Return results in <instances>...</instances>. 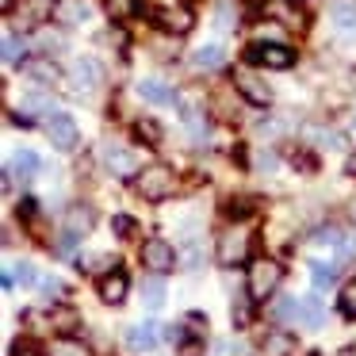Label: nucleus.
I'll list each match as a JSON object with an SVG mask.
<instances>
[{
  "mask_svg": "<svg viewBox=\"0 0 356 356\" xmlns=\"http://www.w3.org/2000/svg\"><path fill=\"white\" fill-rule=\"evenodd\" d=\"M54 19H58V24H85V19H88V4H85V0H58V4H54Z\"/></svg>",
  "mask_w": 356,
  "mask_h": 356,
  "instance_id": "dca6fc26",
  "label": "nucleus"
},
{
  "mask_svg": "<svg viewBox=\"0 0 356 356\" xmlns=\"http://www.w3.org/2000/svg\"><path fill=\"white\" fill-rule=\"evenodd\" d=\"M341 314L345 318H356V280H348L345 287H341Z\"/></svg>",
  "mask_w": 356,
  "mask_h": 356,
  "instance_id": "7c9ffc66",
  "label": "nucleus"
},
{
  "mask_svg": "<svg viewBox=\"0 0 356 356\" xmlns=\"http://www.w3.org/2000/svg\"><path fill=\"white\" fill-rule=\"evenodd\" d=\"M24 62V42L16 35H4V65H19Z\"/></svg>",
  "mask_w": 356,
  "mask_h": 356,
  "instance_id": "2f4dec72",
  "label": "nucleus"
},
{
  "mask_svg": "<svg viewBox=\"0 0 356 356\" xmlns=\"http://www.w3.org/2000/svg\"><path fill=\"white\" fill-rule=\"evenodd\" d=\"M42 291H47V295H62V280H54V276H47V280H42Z\"/></svg>",
  "mask_w": 356,
  "mask_h": 356,
  "instance_id": "ea45409f",
  "label": "nucleus"
},
{
  "mask_svg": "<svg viewBox=\"0 0 356 356\" xmlns=\"http://www.w3.org/2000/svg\"><path fill=\"white\" fill-rule=\"evenodd\" d=\"M138 96H142V100H149V104H172V100H177V92H172L165 81H154V77L138 81Z\"/></svg>",
  "mask_w": 356,
  "mask_h": 356,
  "instance_id": "a211bd4d",
  "label": "nucleus"
},
{
  "mask_svg": "<svg viewBox=\"0 0 356 356\" xmlns=\"http://www.w3.org/2000/svg\"><path fill=\"white\" fill-rule=\"evenodd\" d=\"M24 108H27V111H35V115H47V119L58 111V108H54V100H47V96H27Z\"/></svg>",
  "mask_w": 356,
  "mask_h": 356,
  "instance_id": "473e14b6",
  "label": "nucleus"
},
{
  "mask_svg": "<svg viewBox=\"0 0 356 356\" xmlns=\"http://www.w3.org/2000/svg\"><path fill=\"white\" fill-rule=\"evenodd\" d=\"M261 353L264 356H295V337L287 330H268L261 341Z\"/></svg>",
  "mask_w": 356,
  "mask_h": 356,
  "instance_id": "4468645a",
  "label": "nucleus"
},
{
  "mask_svg": "<svg viewBox=\"0 0 356 356\" xmlns=\"http://www.w3.org/2000/svg\"><path fill=\"white\" fill-rule=\"evenodd\" d=\"M234 24H238V8H234L230 0H222V4H218V27L226 31V27H234Z\"/></svg>",
  "mask_w": 356,
  "mask_h": 356,
  "instance_id": "f704fd0d",
  "label": "nucleus"
},
{
  "mask_svg": "<svg viewBox=\"0 0 356 356\" xmlns=\"http://www.w3.org/2000/svg\"><path fill=\"white\" fill-rule=\"evenodd\" d=\"M172 188H177V177H172V169H165V165H146V169L134 177V192L149 203L169 200Z\"/></svg>",
  "mask_w": 356,
  "mask_h": 356,
  "instance_id": "f257e3e1",
  "label": "nucleus"
},
{
  "mask_svg": "<svg viewBox=\"0 0 356 356\" xmlns=\"http://www.w3.org/2000/svg\"><path fill=\"white\" fill-rule=\"evenodd\" d=\"M50 356H88V348L81 345V341L65 337V341H58V345H54V353H50Z\"/></svg>",
  "mask_w": 356,
  "mask_h": 356,
  "instance_id": "72a5a7b5",
  "label": "nucleus"
},
{
  "mask_svg": "<svg viewBox=\"0 0 356 356\" xmlns=\"http://www.w3.org/2000/svg\"><path fill=\"white\" fill-rule=\"evenodd\" d=\"M16 356H39V353H16Z\"/></svg>",
  "mask_w": 356,
  "mask_h": 356,
  "instance_id": "c03bdc74",
  "label": "nucleus"
},
{
  "mask_svg": "<svg viewBox=\"0 0 356 356\" xmlns=\"http://www.w3.org/2000/svg\"><path fill=\"white\" fill-rule=\"evenodd\" d=\"M39 42H42V47H47V50H50V47L58 50V47H62V42H65V39H62V35H58V31H54V35H50V31H42V35H39Z\"/></svg>",
  "mask_w": 356,
  "mask_h": 356,
  "instance_id": "58836bf2",
  "label": "nucleus"
},
{
  "mask_svg": "<svg viewBox=\"0 0 356 356\" xmlns=\"http://www.w3.org/2000/svg\"><path fill=\"white\" fill-rule=\"evenodd\" d=\"M0 8H4V12H12V8H16V0H0Z\"/></svg>",
  "mask_w": 356,
  "mask_h": 356,
  "instance_id": "37998d69",
  "label": "nucleus"
},
{
  "mask_svg": "<svg viewBox=\"0 0 356 356\" xmlns=\"http://www.w3.org/2000/svg\"><path fill=\"white\" fill-rule=\"evenodd\" d=\"M157 345V325L154 322H138L127 330V348L131 353H149V348Z\"/></svg>",
  "mask_w": 356,
  "mask_h": 356,
  "instance_id": "ddd939ff",
  "label": "nucleus"
},
{
  "mask_svg": "<svg viewBox=\"0 0 356 356\" xmlns=\"http://www.w3.org/2000/svg\"><path fill=\"white\" fill-rule=\"evenodd\" d=\"M314 245H341V234L333 230V226H325V230L314 234Z\"/></svg>",
  "mask_w": 356,
  "mask_h": 356,
  "instance_id": "c9c22d12",
  "label": "nucleus"
},
{
  "mask_svg": "<svg viewBox=\"0 0 356 356\" xmlns=\"http://www.w3.org/2000/svg\"><path fill=\"white\" fill-rule=\"evenodd\" d=\"M100 299L104 302H111V307H119V302H123L127 299V276H123V272H108V276H104L100 280Z\"/></svg>",
  "mask_w": 356,
  "mask_h": 356,
  "instance_id": "2eb2a0df",
  "label": "nucleus"
},
{
  "mask_svg": "<svg viewBox=\"0 0 356 356\" xmlns=\"http://www.w3.org/2000/svg\"><path fill=\"white\" fill-rule=\"evenodd\" d=\"M77 325H81V314H77V310H70V307L50 310V330H58V333H73Z\"/></svg>",
  "mask_w": 356,
  "mask_h": 356,
  "instance_id": "4be33fe9",
  "label": "nucleus"
},
{
  "mask_svg": "<svg viewBox=\"0 0 356 356\" xmlns=\"http://www.w3.org/2000/svg\"><path fill=\"white\" fill-rule=\"evenodd\" d=\"M322 322H325V314H322V307H318V295H307V299H302V325L318 330Z\"/></svg>",
  "mask_w": 356,
  "mask_h": 356,
  "instance_id": "cd10ccee",
  "label": "nucleus"
},
{
  "mask_svg": "<svg viewBox=\"0 0 356 356\" xmlns=\"http://www.w3.org/2000/svg\"><path fill=\"white\" fill-rule=\"evenodd\" d=\"M345 169H348V177H356V154L348 157V165H345Z\"/></svg>",
  "mask_w": 356,
  "mask_h": 356,
  "instance_id": "79ce46f5",
  "label": "nucleus"
},
{
  "mask_svg": "<svg viewBox=\"0 0 356 356\" xmlns=\"http://www.w3.org/2000/svg\"><path fill=\"white\" fill-rule=\"evenodd\" d=\"M100 81H104V70H100V62H96V58H81V62L73 65V85H77L81 92L100 88Z\"/></svg>",
  "mask_w": 356,
  "mask_h": 356,
  "instance_id": "9b49d317",
  "label": "nucleus"
},
{
  "mask_svg": "<svg viewBox=\"0 0 356 356\" xmlns=\"http://www.w3.org/2000/svg\"><path fill=\"white\" fill-rule=\"evenodd\" d=\"M245 257H249V234L241 226H234L218 238V261L222 264H241Z\"/></svg>",
  "mask_w": 356,
  "mask_h": 356,
  "instance_id": "1a4fd4ad",
  "label": "nucleus"
},
{
  "mask_svg": "<svg viewBox=\"0 0 356 356\" xmlns=\"http://www.w3.org/2000/svg\"><path fill=\"white\" fill-rule=\"evenodd\" d=\"M39 165H42L39 154H31V149H19V154L12 157V172H19L24 180H31L35 172H39Z\"/></svg>",
  "mask_w": 356,
  "mask_h": 356,
  "instance_id": "5701e85b",
  "label": "nucleus"
},
{
  "mask_svg": "<svg viewBox=\"0 0 356 356\" xmlns=\"http://www.w3.org/2000/svg\"><path fill=\"white\" fill-rule=\"evenodd\" d=\"M234 88H238V92H241V100H249L253 108H268V104H272V88L264 85V81L257 77L253 70L234 73Z\"/></svg>",
  "mask_w": 356,
  "mask_h": 356,
  "instance_id": "6e6552de",
  "label": "nucleus"
},
{
  "mask_svg": "<svg viewBox=\"0 0 356 356\" xmlns=\"http://www.w3.org/2000/svg\"><path fill=\"white\" fill-rule=\"evenodd\" d=\"M180 119H184V127H188V138H192L195 146H203V142H207V115H203L195 104H180Z\"/></svg>",
  "mask_w": 356,
  "mask_h": 356,
  "instance_id": "f8f14e48",
  "label": "nucleus"
},
{
  "mask_svg": "<svg viewBox=\"0 0 356 356\" xmlns=\"http://www.w3.org/2000/svg\"><path fill=\"white\" fill-rule=\"evenodd\" d=\"M226 62V50L218 47V42H211V47H200L192 54V65L195 70H218V65Z\"/></svg>",
  "mask_w": 356,
  "mask_h": 356,
  "instance_id": "412c9836",
  "label": "nucleus"
},
{
  "mask_svg": "<svg viewBox=\"0 0 356 356\" xmlns=\"http://www.w3.org/2000/svg\"><path fill=\"white\" fill-rule=\"evenodd\" d=\"M47 138H50V146L54 149H77V142H81V131H77V123H73L65 111H54V115L47 119Z\"/></svg>",
  "mask_w": 356,
  "mask_h": 356,
  "instance_id": "39448f33",
  "label": "nucleus"
},
{
  "mask_svg": "<svg viewBox=\"0 0 356 356\" xmlns=\"http://www.w3.org/2000/svg\"><path fill=\"white\" fill-rule=\"evenodd\" d=\"M16 280H19V284H35L39 276H35V268H31V264H19V268H16Z\"/></svg>",
  "mask_w": 356,
  "mask_h": 356,
  "instance_id": "4c0bfd02",
  "label": "nucleus"
},
{
  "mask_svg": "<svg viewBox=\"0 0 356 356\" xmlns=\"http://www.w3.org/2000/svg\"><path fill=\"white\" fill-rule=\"evenodd\" d=\"M104 165H108V172L119 177V180H134L142 172V157L134 154V149H127V146H115V142L104 146Z\"/></svg>",
  "mask_w": 356,
  "mask_h": 356,
  "instance_id": "7ed1b4c3",
  "label": "nucleus"
},
{
  "mask_svg": "<svg viewBox=\"0 0 356 356\" xmlns=\"http://www.w3.org/2000/svg\"><path fill=\"white\" fill-rule=\"evenodd\" d=\"M333 24H337L341 31H356V4L353 0H337V4H333Z\"/></svg>",
  "mask_w": 356,
  "mask_h": 356,
  "instance_id": "393cba45",
  "label": "nucleus"
},
{
  "mask_svg": "<svg viewBox=\"0 0 356 356\" xmlns=\"http://www.w3.org/2000/svg\"><path fill=\"white\" fill-rule=\"evenodd\" d=\"M134 134H138L146 146H161V127H157L154 119H138V123H134Z\"/></svg>",
  "mask_w": 356,
  "mask_h": 356,
  "instance_id": "c756f323",
  "label": "nucleus"
},
{
  "mask_svg": "<svg viewBox=\"0 0 356 356\" xmlns=\"http://www.w3.org/2000/svg\"><path fill=\"white\" fill-rule=\"evenodd\" d=\"M65 226H70V230H77V234H88L96 226V211L88 207V203H73V207L65 211Z\"/></svg>",
  "mask_w": 356,
  "mask_h": 356,
  "instance_id": "f3484780",
  "label": "nucleus"
},
{
  "mask_svg": "<svg viewBox=\"0 0 356 356\" xmlns=\"http://www.w3.org/2000/svg\"><path fill=\"white\" fill-rule=\"evenodd\" d=\"M200 353H203L200 341H184V345H180V356H200Z\"/></svg>",
  "mask_w": 356,
  "mask_h": 356,
  "instance_id": "a19ab883",
  "label": "nucleus"
},
{
  "mask_svg": "<svg viewBox=\"0 0 356 356\" xmlns=\"http://www.w3.org/2000/svg\"><path fill=\"white\" fill-rule=\"evenodd\" d=\"M264 16L276 19V24H284V27H295V31L307 27L302 8H299V4H291V0H268V4H264Z\"/></svg>",
  "mask_w": 356,
  "mask_h": 356,
  "instance_id": "9d476101",
  "label": "nucleus"
},
{
  "mask_svg": "<svg viewBox=\"0 0 356 356\" xmlns=\"http://www.w3.org/2000/svg\"><path fill=\"white\" fill-rule=\"evenodd\" d=\"M276 318L280 322H302V299H280L276 302Z\"/></svg>",
  "mask_w": 356,
  "mask_h": 356,
  "instance_id": "c85d7f7f",
  "label": "nucleus"
},
{
  "mask_svg": "<svg viewBox=\"0 0 356 356\" xmlns=\"http://www.w3.org/2000/svg\"><path fill=\"white\" fill-rule=\"evenodd\" d=\"M154 19H157V27L169 31V35H188L195 27V12L188 8V4H165V8L154 12Z\"/></svg>",
  "mask_w": 356,
  "mask_h": 356,
  "instance_id": "423d86ee",
  "label": "nucleus"
},
{
  "mask_svg": "<svg viewBox=\"0 0 356 356\" xmlns=\"http://www.w3.org/2000/svg\"><path fill=\"white\" fill-rule=\"evenodd\" d=\"M138 257H142V264H146L149 272H161V276L172 268V264H177V249H172L165 238H146V241H142V253Z\"/></svg>",
  "mask_w": 356,
  "mask_h": 356,
  "instance_id": "0eeeda50",
  "label": "nucleus"
},
{
  "mask_svg": "<svg viewBox=\"0 0 356 356\" xmlns=\"http://www.w3.org/2000/svg\"><path fill=\"white\" fill-rule=\"evenodd\" d=\"M280 280H284V268H280L272 257H257L253 264H249V295H253L257 302H264V299H272L276 295V287H280Z\"/></svg>",
  "mask_w": 356,
  "mask_h": 356,
  "instance_id": "f03ea898",
  "label": "nucleus"
},
{
  "mask_svg": "<svg viewBox=\"0 0 356 356\" xmlns=\"http://www.w3.org/2000/svg\"><path fill=\"white\" fill-rule=\"evenodd\" d=\"M142 299H146V307L149 310H157L165 302V284H161V272H154V276L142 284Z\"/></svg>",
  "mask_w": 356,
  "mask_h": 356,
  "instance_id": "b1692460",
  "label": "nucleus"
},
{
  "mask_svg": "<svg viewBox=\"0 0 356 356\" xmlns=\"http://www.w3.org/2000/svg\"><path fill=\"white\" fill-rule=\"evenodd\" d=\"M337 268H341V257H337V261H314V264H310L314 291H325V287H333V280H337Z\"/></svg>",
  "mask_w": 356,
  "mask_h": 356,
  "instance_id": "6ab92c4d",
  "label": "nucleus"
},
{
  "mask_svg": "<svg viewBox=\"0 0 356 356\" xmlns=\"http://www.w3.org/2000/svg\"><path fill=\"white\" fill-rule=\"evenodd\" d=\"M249 299L253 295H234V302H230V318H234V330H245L249 325Z\"/></svg>",
  "mask_w": 356,
  "mask_h": 356,
  "instance_id": "bb28decb",
  "label": "nucleus"
},
{
  "mask_svg": "<svg viewBox=\"0 0 356 356\" xmlns=\"http://www.w3.org/2000/svg\"><path fill=\"white\" fill-rule=\"evenodd\" d=\"M27 77H35L39 85H58V81H62V70H58L50 58H35V62H27Z\"/></svg>",
  "mask_w": 356,
  "mask_h": 356,
  "instance_id": "aec40b11",
  "label": "nucleus"
},
{
  "mask_svg": "<svg viewBox=\"0 0 356 356\" xmlns=\"http://www.w3.org/2000/svg\"><path fill=\"white\" fill-rule=\"evenodd\" d=\"M77 268H85V272H100V276H108V272H115V257H108V253L77 257Z\"/></svg>",
  "mask_w": 356,
  "mask_h": 356,
  "instance_id": "a878e982",
  "label": "nucleus"
},
{
  "mask_svg": "<svg viewBox=\"0 0 356 356\" xmlns=\"http://www.w3.org/2000/svg\"><path fill=\"white\" fill-rule=\"evenodd\" d=\"M249 62L264 65V70H291L295 50L284 47V42H257V47H249Z\"/></svg>",
  "mask_w": 356,
  "mask_h": 356,
  "instance_id": "20e7f679",
  "label": "nucleus"
},
{
  "mask_svg": "<svg viewBox=\"0 0 356 356\" xmlns=\"http://www.w3.org/2000/svg\"><path fill=\"white\" fill-rule=\"evenodd\" d=\"M111 230H115L119 238H131V230H134V218H127V215L111 218Z\"/></svg>",
  "mask_w": 356,
  "mask_h": 356,
  "instance_id": "e433bc0d",
  "label": "nucleus"
}]
</instances>
